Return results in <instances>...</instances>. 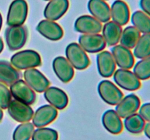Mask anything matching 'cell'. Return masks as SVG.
I'll return each mask as SVG.
<instances>
[{"instance_id":"obj_1","label":"cell","mask_w":150,"mask_h":140,"mask_svg":"<svg viewBox=\"0 0 150 140\" xmlns=\"http://www.w3.org/2000/svg\"><path fill=\"white\" fill-rule=\"evenodd\" d=\"M10 64L18 70L40 66L42 64L41 56L37 51L33 50H24L16 52L10 58Z\"/></svg>"},{"instance_id":"obj_2","label":"cell","mask_w":150,"mask_h":140,"mask_svg":"<svg viewBox=\"0 0 150 140\" xmlns=\"http://www.w3.org/2000/svg\"><path fill=\"white\" fill-rule=\"evenodd\" d=\"M4 36L9 50H18L26 44L28 37L27 29L23 25L9 26L6 29Z\"/></svg>"},{"instance_id":"obj_3","label":"cell","mask_w":150,"mask_h":140,"mask_svg":"<svg viewBox=\"0 0 150 140\" xmlns=\"http://www.w3.org/2000/svg\"><path fill=\"white\" fill-rule=\"evenodd\" d=\"M65 55L67 61L76 69L83 70L90 64L86 52L76 42H72L66 47Z\"/></svg>"},{"instance_id":"obj_4","label":"cell","mask_w":150,"mask_h":140,"mask_svg":"<svg viewBox=\"0 0 150 140\" xmlns=\"http://www.w3.org/2000/svg\"><path fill=\"white\" fill-rule=\"evenodd\" d=\"M29 7L26 0H13L9 6L7 24L9 26H22L28 15Z\"/></svg>"},{"instance_id":"obj_5","label":"cell","mask_w":150,"mask_h":140,"mask_svg":"<svg viewBox=\"0 0 150 140\" xmlns=\"http://www.w3.org/2000/svg\"><path fill=\"white\" fill-rule=\"evenodd\" d=\"M98 91L103 101L111 106H116L124 96L122 90L114 83L108 80L100 82Z\"/></svg>"},{"instance_id":"obj_6","label":"cell","mask_w":150,"mask_h":140,"mask_svg":"<svg viewBox=\"0 0 150 140\" xmlns=\"http://www.w3.org/2000/svg\"><path fill=\"white\" fill-rule=\"evenodd\" d=\"M114 80L119 87L129 91L139 90L142 86L141 80L129 69H119L114 73Z\"/></svg>"},{"instance_id":"obj_7","label":"cell","mask_w":150,"mask_h":140,"mask_svg":"<svg viewBox=\"0 0 150 140\" xmlns=\"http://www.w3.org/2000/svg\"><path fill=\"white\" fill-rule=\"evenodd\" d=\"M10 90L14 99L26 104H33L36 101L35 91L23 80L19 79L10 85Z\"/></svg>"},{"instance_id":"obj_8","label":"cell","mask_w":150,"mask_h":140,"mask_svg":"<svg viewBox=\"0 0 150 140\" xmlns=\"http://www.w3.org/2000/svg\"><path fill=\"white\" fill-rule=\"evenodd\" d=\"M7 112L14 120L21 123L29 122L34 115V111L30 105L16 99H12L7 107Z\"/></svg>"},{"instance_id":"obj_9","label":"cell","mask_w":150,"mask_h":140,"mask_svg":"<svg viewBox=\"0 0 150 140\" xmlns=\"http://www.w3.org/2000/svg\"><path fill=\"white\" fill-rule=\"evenodd\" d=\"M24 81L37 93H43L50 85V82L42 72L35 68L28 69L23 72Z\"/></svg>"},{"instance_id":"obj_10","label":"cell","mask_w":150,"mask_h":140,"mask_svg":"<svg viewBox=\"0 0 150 140\" xmlns=\"http://www.w3.org/2000/svg\"><path fill=\"white\" fill-rule=\"evenodd\" d=\"M79 45L85 52L89 53L101 52L106 46L103 36L100 34L80 35L79 37Z\"/></svg>"},{"instance_id":"obj_11","label":"cell","mask_w":150,"mask_h":140,"mask_svg":"<svg viewBox=\"0 0 150 140\" xmlns=\"http://www.w3.org/2000/svg\"><path fill=\"white\" fill-rule=\"evenodd\" d=\"M58 109L51 104H45L40 106L34 112L32 124L37 128L45 127L56 120L58 115Z\"/></svg>"},{"instance_id":"obj_12","label":"cell","mask_w":150,"mask_h":140,"mask_svg":"<svg viewBox=\"0 0 150 140\" xmlns=\"http://www.w3.org/2000/svg\"><path fill=\"white\" fill-rule=\"evenodd\" d=\"M141 106V100L137 95L130 93L122 98L116 105L115 111L121 118H125L139 111Z\"/></svg>"},{"instance_id":"obj_13","label":"cell","mask_w":150,"mask_h":140,"mask_svg":"<svg viewBox=\"0 0 150 140\" xmlns=\"http://www.w3.org/2000/svg\"><path fill=\"white\" fill-rule=\"evenodd\" d=\"M74 29L83 34H99L102 31V23L92 15H83L79 16L74 23Z\"/></svg>"},{"instance_id":"obj_14","label":"cell","mask_w":150,"mask_h":140,"mask_svg":"<svg viewBox=\"0 0 150 140\" xmlns=\"http://www.w3.org/2000/svg\"><path fill=\"white\" fill-rule=\"evenodd\" d=\"M111 53L114 57L116 64L120 69H130L134 66V55L130 49L121 45H116L111 48Z\"/></svg>"},{"instance_id":"obj_15","label":"cell","mask_w":150,"mask_h":140,"mask_svg":"<svg viewBox=\"0 0 150 140\" xmlns=\"http://www.w3.org/2000/svg\"><path fill=\"white\" fill-rule=\"evenodd\" d=\"M36 30L46 39L51 41H58L64 36L63 29L55 21L45 19L39 22Z\"/></svg>"},{"instance_id":"obj_16","label":"cell","mask_w":150,"mask_h":140,"mask_svg":"<svg viewBox=\"0 0 150 140\" xmlns=\"http://www.w3.org/2000/svg\"><path fill=\"white\" fill-rule=\"evenodd\" d=\"M52 67L56 76L62 83H69L74 77V68L64 57H56L53 61Z\"/></svg>"},{"instance_id":"obj_17","label":"cell","mask_w":150,"mask_h":140,"mask_svg":"<svg viewBox=\"0 0 150 140\" xmlns=\"http://www.w3.org/2000/svg\"><path fill=\"white\" fill-rule=\"evenodd\" d=\"M97 66L100 75L108 78L114 74L117 64L109 51L103 50L97 55Z\"/></svg>"},{"instance_id":"obj_18","label":"cell","mask_w":150,"mask_h":140,"mask_svg":"<svg viewBox=\"0 0 150 140\" xmlns=\"http://www.w3.org/2000/svg\"><path fill=\"white\" fill-rule=\"evenodd\" d=\"M69 6V0H50L44 9V17L45 19L56 21L67 13Z\"/></svg>"},{"instance_id":"obj_19","label":"cell","mask_w":150,"mask_h":140,"mask_svg":"<svg viewBox=\"0 0 150 140\" xmlns=\"http://www.w3.org/2000/svg\"><path fill=\"white\" fill-rule=\"evenodd\" d=\"M43 93L45 100L56 109L62 110L68 105L69 98L67 93L59 88L48 87Z\"/></svg>"},{"instance_id":"obj_20","label":"cell","mask_w":150,"mask_h":140,"mask_svg":"<svg viewBox=\"0 0 150 140\" xmlns=\"http://www.w3.org/2000/svg\"><path fill=\"white\" fill-rule=\"evenodd\" d=\"M111 18L112 21L122 26L127 24L130 20V12L129 6L123 0H116L111 6Z\"/></svg>"},{"instance_id":"obj_21","label":"cell","mask_w":150,"mask_h":140,"mask_svg":"<svg viewBox=\"0 0 150 140\" xmlns=\"http://www.w3.org/2000/svg\"><path fill=\"white\" fill-rule=\"evenodd\" d=\"M88 10L100 23H106L111 19L110 7L104 0H89Z\"/></svg>"},{"instance_id":"obj_22","label":"cell","mask_w":150,"mask_h":140,"mask_svg":"<svg viewBox=\"0 0 150 140\" xmlns=\"http://www.w3.org/2000/svg\"><path fill=\"white\" fill-rule=\"evenodd\" d=\"M102 123L105 129L111 134H120L123 130V122L114 109H108L102 116Z\"/></svg>"},{"instance_id":"obj_23","label":"cell","mask_w":150,"mask_h":140,"mask_svg":"<svg viewBox=\"0 0 150 140\" xmlns=\"http://www.w3.org/2000/svg\"><path fill=\"white\" fill-rule=\"evenodd\" d=\"M122 29V26L114 21H108L102 29V36L108 46L112 47L120 42Z\"/></svg>"},{"instance_id":"obj_24","label":"cell","mask_w":150,"mask_h":140,"mask_svg":"<svg viewBox=\"0 0 150 140\" xmlns=\"http://www.w3.org/2000/svg\"><path fill=\"white\" fill-rule=\"evenodd\" d=\"M20 71L7 61H0V83L11 85L20 79Z\"/></svg>"},{"instance_id":"obj_25","label":"cell","mask_w":150,"mask_h":140,"mask_svg":"<svg viewBox=\"0 0 150 140\" xmlns=\"http://www.w3.org/2000/svg\"><path fill=\"white\" fill-rule=\"evenodd\" d=\"M146 121L139 113H134L125 118L123 125L129 133L133 134H142L144 131Z\"/></svg>"},{"instance_id":"obj_26","label":"cell","mask_w":150,"mask_h":140,"mask_svg":"<svg viewBox=\"0 0 150 140\" xmlns=\"http://www.w3.org/2000/svg\"><path fill=\"white\" fill-rule=\"evenodd\" d=\"M140 36L141 33L134 26H127L125 29H122L120 40V45L128 49H133Z\"/></svg>"},{"instance_id":"obj_27","label":"cell","mask_w":150,"mask_h":140,"mask_svg":"<svg viewBox=\"0 0 150 140\" xmlns=\"http://www.w3.org/2000/svg\"><path fill=\"white\" fill-rule=\"evenodd\" d=\"M131 23L140 33L150 34V17L142 10H136L132 14Z\"/></svg>"},{"instance_id":"obj_28","label":"cell","mask_w":150,"mask_h":140,"mask_svg":"<svg viewBox=\"0 0 150 140\" xmlns=\"http://www.w3.org/2000/svg\"><path fill=\"white\" fill-rule=\"evenodd\" d=\"M133 53L134 57L139 59L150 56V34L141 35L133 48Z\"/></svg>"},{"instance_id":"obj_29","label":"cell","mask_w":150,"mask_h":140,"mask_svg":"<svg viewBox=\"0 0 150 140\" xmlns=\"http://www.w3.org/2000/svg\"><path fill=\"white\" fill-rule=\"evenodd\" d=\"M35 131L32 123L26 122L19 124L13 134V140H30Z\"/></svg>"},{"instance_id":"obj_30","label":"cell","mask_w":150,"mask_h":140,"mask_svg":"<svg viewBox=\"0 0 150 140\" xmlns=\"http://www.w3.org/2000/svg\"><path fill=\"white\" fill-rule=\"evenodd\" d=\"M133 73L140 80L150 79V56L140 59L134 64Z\"/></svg>"},{"instance_id":"obj_31","label":"cell","mask_w":150,"mask_h":140,"mask_svg":"<svg viewBox=\"0 0 150 140\" xmlns=\"http://www.w3.org/2000/svg\"><path fill=\"white\" fill-rule=\"evenodd\" d=\"M57 131L47 127H40L34 131L32 140H58Z\"/></svg>"},{"instance_id":"obj_32","label":"cell","mask_w":150,"mask_h":140,"mask_svg":"<svg viewBox=\"0 0 150 140\" xmlns=\"http://www.w3.org/2000/svg\"><path fill=\"white\" fill-rule=\"evenodd\" d=\"M11 100L12 95L10 89L6 85L0 83V108L2 109H7Z\"/></svg>"},{"instance_id":"obj_33","label":"cell","mask_w":150,"mask_h":140,"mask_svg":"<svg viewBox=\"0 0 150 140\" xmlns=\"http://www.w3.org/2000/svg\"><path fill=\"white\" fill-rule=\"evenodd\" d=\"M139 114L146 122H150V102L141 105L139 109Z\"/></svg>"},{"instance_id":"obj_34","label":"cell","mask_w":150,"mask_h":140,"mask_svg":"<svg viewBox=\"0 0 150 140\" xmlns=\"http://www.w3.org/2000/svg\"><path fill=\"white\" fill-rule=\"evenodd\" d=\"M139 6L142 11L150 17V0H140Z\"/></svg>"},{"instance_id":"obj_35","label":"cell","mask_w":150,"mask_h":140,"mask_svg":"<svg viewBox=\"0 0 150 140\" xmlns=\"http://www.w3.org/2000/svg\"><path fill=\"white\" fill-rule=\"evenodd\" d=\"M143 132L144 133L145 136H146L149 139H150V122L146 123Z\"/></svg>"},{"instance_id":"obj_36","label":"cell","mask_w":150,"mask_h":140,"mask_svg":"<svg viewBox=\"0 0 150 140\" xmlns=\"http://www.w3.org/2000/svg\"><path fill=\"white\" fill-rule=\"evenodd\" d=\"M3 49H4V42H3L2 39L0 37V53L2 52Z\"/></svg>"},{"instance_id":"obj_37","label":"cell","mask_w":150,"mask_h":140,"mask_svg":"<svg viewBox=\"0 0 150 140\" xmlns=\"http://www.w3.org/2000/svg\"><path fill=\"white\" fill-rule=\"evenodd\" d=\"M3 116H4V112H3L2 109H1V108H0V122L2 120Z\"/></svg>"},{"instance_id":"obj_38","label":"cell","mask_w":150,"mask_h":140,"mask_svg":"<svg viewBox=\"0 0 150 140\" xmlns=\"http://www.w3.org/2000/svg\"><path fill=\"white\" fill-rule=\"evenodd\" d=\"M1 26H2V16H1V13H0V31H1Z\"/></svg>"},{"instance_id":"obj_39","label":"cell","mask_w":150,"mask_h":140,"mask_svg":"<svg viewBox=\"0 0 150 140\" xmlns=\"http://www.w3.org/2000/svg\"><path fill=\"white\" fill-rule=\"evenodd\" d=\"M43 1H50V0H43Z\"/></svg>"},{"instance_id":"obj_40","label":"cell","mask_w":150,"mask_h":140,"mask_svg":"<svg viewBox=\"0 0 150 140\" xmlns=\"http://www.w3.org/2000/svg\"><path fill=\"white\" fill-rule=\"evenodd\" d=\"M104 1H107V0H104Z\"/></svg>"}]
</instances>
